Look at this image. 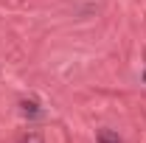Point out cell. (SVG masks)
Masks as SVG:
<instances>
[{"instance_id":"cell-1","label":"cell","mask_w":146,"mask_h":143,"mask_svg":"<svg viewBox=\"0 0 146 143\" xmlns=\"http://www.w3.org/2000/svg\"><path fill=\"white\" fill-rule=\"evenodd\" d=\"M20 115L28 118V121H34V118L42 115V104L36 98H20Z\"/></svg>"},{"instance_id":"cell-3","label":"cell","mask_w":146,"mask_h":143,"mask_svg":"<svg viewBox=\"0 0 146 143\" xmlns=\"http://www.w3.org/2000/svg\"><path fill=\"white\" fill-rule=\"evenodd\" d=\"M20 143H45V135L39 129H28V132H23Z\"/></svg>"},{"instance_id":"cell-4","label":"cell","mask_w":146,"mask_h":143,"mask_svg":"<svg viewBox=\"0 0 146 143\" xmlns=\"http://www.w3.org/2000/svg\"><path fill=\"white\" fill-rule=\"evenodd\" d=\"M143 81H146V70H143Z\"/></svg>"},{"instance_id":"cell-2","label":"cell","mask_w":146,"mask_h":143,"mask_svg":"<svg viewBox=\"0 0 146 143\" xmlns=\"http://www.w3.org/2000/svg\"><path fill=\"white\" fill-rule=\"evenodd\" d=\"M96 143H124V140H121V135H118V132H112V129H98Z\"/></svg>"}]
</instances>
